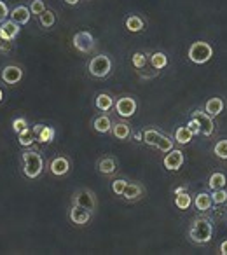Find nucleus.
<instances>
[{
    "instance_id": "9d476101",
    "label": "nucleus",
    "mask_w": 227,
    "mask_h": 255,
    "mask_svg": "<svg viewBox=\"0 0 227 255\" xmlns=\"http://www.w3.org/2000/svg\"><path fill=\"white\" fill-rule=\"evenodd\" d=\"M185 163V154L180 149H171L170 152H166L163 159V166L168 171H178Z\"/></svg>"
},
{
    "instance_id": "cd10ccee",
    "label": "nucleus",
    "mask_w": 227,
    "mask_h": 255,
    "mask_svg": "<svg viewBox=\"0 0 227 255\" xmlns=\"http://www.w3.org/2000/svg\"><path fill=\"white\" fill-rule=\"evenodd\" d=\"M35 133H33L32 128H26V129H23L21 133H18V143L21 147H25V149H28V147L33 145V142H35Z\"/></svg>"
},
{
    "instance_id": "412c9836",
    "label": "nucleus",
    "mask_w": 227,
    "mask_h": 255,
    "mask_svg": "<svg viewBox=\"0 0 227 255\" xmlns=\"http://www.w3.org/2000/svg\"><path fill=\"white\" fill-rule=\"evenodd\" d=\"M9 18L18 23V25H26L30 21V18H32V11L26 5H16L11 11V14H9Z\"/></svg>"
},
{
    "instance_id": "f3484780",
    "label": "nucleus",
    "mask_w": 227,
    "mask_h": 255,
    "mask_svg": "<svg viewBox=\"0 0 227 255\" xmlns=\"http://www.w3.org/2000/svg\"><path fill=\"white\" fill-rule=\"evenodd\" d=\"M192 205H194V208L198 210V212L205 213L208 212L210 208L213 206V199H212V194L210 192H198V194L194 196V199H192Z\"/></svg>"
},
{
    "instance_id": "4468645a",
    "label": "nucleus",
    "mask_w": 227,
    "mask_h": 255,
    "mask_svg": "<svg viewBox=\"0 0 227 255\" xmlns=\"http://www.w3.org/2000/svg\"><path fill=\"white\" fill-rule=\"evenodd\" d=\"M145 196V187H143L142 182H128V187H126L122 199L128 203H136Z\"/></svg>"
},
{
    "instance_id": "a211bd4d",
    "label": "nucleus",
    "mask_w": 227,
    "mask_h": 255,
    "mask_svg": "<svg viewBox=\"0 0 227 255\" xmlns=\"http://www.w3.org/2000/svg\"><path fill=\"white\" fill-rule=\"evenodd\" d=\"M224 107H226V103H224V100L220 98V96H213V98H208L205 103V112L208 114V116H212L213 119L215 117H219L220 114L224 112Z\"/></svg>"
},
{
    "instance_id": "b1692460",
    "label": "nucleus",
    "mask_w": 227,
    "mask_h": 255,
    "mask_svg": "<svg viewBox=\"0 0 227 255\" xmlns=\"http://www.w3.org/2000/svg\"><path fill=\"white\" fill-rule=\"evenodd\" d=\"M192 138H194V135L189 131L187 126H180V128H177V129H175L173 140L177 143H180V145H187V143H191Z\"/></svg>"
},
{
    "instance_id": "a19ab883",
    "label": "nucleus",
    "mask_w": 227,
    "mask_h": 255,
    "mask_svg": "<svg viewBox=\"0 0 227 255\" xmlns=\"http://www.w3.org/2000/svg\"><path fill=\"white\" fill-rule=\"evenodd\" d=\"M219 254L220 255H227V240H224L219 247Z\"/></svg>"
},
{
    "instance_id": "2f4dec72",
    "label": "nucleus",
    "mask_w": 227,
    "mask_h": 255,
    "mask_svg": "<svg viewBox=\"0 0 227 255\" xmlns=\"http://www.w3.org/2000/svg\"><path fill=\"white\" fill-rule=\"evenodd\" d=\"M212 199H213V205L215 206H222L227 203V189H215L212 191Z\"/></svg>"
},
{
    "instance_id": "7c9ffc66",
    "label": "nucleus",
    "mask_w": 227,
    "mask_h": 255,
    "mask_svg": "<svg viewBox=\"0 0 227 255\" xmlns=\"http://www.w3.org/2000/svg\"><path fill=\"white\" fill-rule=\"evenodd\" d=\"M39 23L44 26V28H53L54 23H56V14H54V11L46 9V11L39 16Z\"/></svg>"
},
{
    "instance_id": "f03ea898",
    "label": "nucleus",
    "mask_w": 227,
    "mask_h": 255,
    "mask_svg": "<svg viewBox=\"0 0 227 255\" xmlns=\"http://www.w3.org/2000/svg\"><path fill=\"white\" fill-rule=\"evenodd\" d=\"M21 163H23V175L30 180H35L42 175L44 171V159L39 150L25 149L21 152Z\"/></svg>"
},
{
    "instance_id": "2eb2a0df",
    "label": "nucleus",
    "mask_w": 227,
    "mask_h": 255,
    "mask_svg": "<svg viewBox=\"0 0 227 255\" xmlns=\"http://www.w3.org/2000/svg\"><path fill=\"white\" fill-rule=\"evenodd\" d=\"M19 32H21V25L12 21L11 18L5 19V21L0 25V37L4 40H7V42H12V40L19 35Z\"/></svg>"
},
{
    "instance_id": "4be33fe9",
    "label": "nucleus",
    "mask_w": 227,
    "mask_h": 255,
    "mask_svg": "<svg viewBox=\"0 0 227 255\" xmlns=\"http://www.w3.org/2000/svg\"><path fill=\"white\" fill-rule=\"evenodd\" d=\"M115 105V100H114L112 95L109 93H98L95 98V107L100 110V112H109V110L114 109Z\"/></svg>"
},
{
    "instance_id": "58836bf2",
    "label": "nucleus",
    "mask_w": 227,
    "mask_h": 255,
    "mask_svg": "<svg viewBox=\"0 0 227 255\" xmlns=\"http://www.w3.org/2000/svg\"><path fill=\"white\" fill-rule=\"evenodd\" d=\"M187 128H189V131H191L194 136H196V135H199V133H201V128H199V123L194 119V117H191V121H189Z\"/></svg>"
},
{
    "instance_id": "72a5a7b5",
    "label": "nucleus",
    "mask_w": 227,
    "mask_h": 255,
    "mask_svg": "<svg viewBox=\"0 0 227 255\" xmlns=\"http://www.w3.org/2000/svg\"><path fill=\"white\" fill-rule=\"evenodd\" d=\"M175 140H171L168 135H164L163 133V136H161V140L157 142V145H156V149H159L161 152H170L171 149H175Z\"/></svg>"
},
{
    "instance_id": "5701e85b",
    "label": "nucleus",
    "mask_w": 227,
    "mask_h": 255,
    "mask_svg": "<svg viewBox=\"0 0 227 255\" xmlns=\"http://www.w3.org/2000/svg\"><path fill=\"white\" fill-rule=\"evenodd\" d=\"M124 26H126V30H128V32L138 33V32H142V30L145 28V21H143L140 16L131 14V16H128V18H126Z\"/></svg>"
},
{
    "instance_id": "9b49d317",
    "label": "nucleus",
    "mask_w": 227,
    "mask_h": 255,
    "mask_svg": "<svg viewBox=\"0 0 227 255\" xmlns=\"http://www.w3.org/2000/svg\"><path fill=\"white\" fill-rule=\"evenodd\" d=\"M119 170V164H117V159L112 156H103L100 159H96V171L102 173L103 177H112L115 175Z\"/></svg>"
},
{
    "instance_id": "f8f14e48",
    "label": "nucleus",
    "mask_w": 227,
    "mask_h": 255,
    "mask_svg": "<svg viewBox=\"0 0 227 255\" xmlns=\"http://www.w3.org/2000/svg\"><path fill=\"white\" fill-rule=\"evenodd\" d=\"M0 79L9 86L18 84L23 79V68L18 67V65H5V67L0 70Z\"/></svg>"
},
{
    "instance_id": "39448f33",
    "label": "nucleus",
    "mask_w": 227,
    "mask_h": 255,
    "mask_svg": "<svg viewBox=\"0 0 227 255\" xmlns=\"http://www.w3.org/2000/svg\"><path fill=\"white\" fill-rule=\"evenodd\" d=\"M72 205H79L82 208H88L89 212L95 213V210L98 208V199L96 194L88 187H81L72 194Z\"/></svg>"
},
{
    "instance_id": "f704fd0d",
    "label": "nucleus",
    "mask_w": 227,
    "mask_h": 255,
    "mask_svg": "<svg viewBox=\"0 0 227 255\" xmlns=\"http://www.w3.org/2000/svg\"><path fill=\"white\" fill-rule=\"evenodd\" d=\"M30 124H28V121L25 119V117H16V119H12V131L18 135V133H21L23 129H26Z\"/></svg>"
},
{
    "instance_id": "ea45409f",
    "label": "nucleus",
    "mask_w": 227,
    "mask_h": 255,
    "mask_svg": "<svg viewBox=\"0 0 227 255\" xmlns=\"http://www.w3.org/2000/svg\"><path fill=\"white\" fill-rule=\"evenodd\" d=\"M9 51H11V42H7V40L0 37V53H9Z\"/></svg>"
},
{
    "instance_id": "4c0bfd02",
    "label": "nucleus",
    "mask_w": 227,
    "mask_h": 255,
    "mask_svg": "<svg viewBox=\"0 0 227 255\" xmlns=\"http://www.w3.org/2000/svg\"><path fill=\"white\" fill-rule=\"evenodd\" d=\"M9 14H11V11H9L7 4H5L4 0H0V25L9 18Z\"/></svg>"
},
{
    "instance_id": "f257e3e1",
    "label": "nucleus",
    "mask_w": 227,
    "mask_h": 255,
    "mask_svg": "<svg viewBox=\"0 0 227 255\" xmlns=\"http://www.w3.org/2000/svg\"><path fill=\"white\" fill-rule=\"evenodd\" d=\"M189 240L199 247L208 245L213 240V220L206 215H196L189 226Z\"/></svg>"
},
{
    "instance_id": "7ed1b4c3",
    "label": "nucleus",
    "mask_w": 227,
    "mask_h": 255,
    "mask_svg": "<svg viewBox=\"0 0 227 255\" xmlns=\"http://www.w3.org/2000/svg\"><path fill=\"white\" fill-rule=\"evenodd\" d=\"M189 61H192L194 65H205L208 63L213 58V46L205 40H198V42H192L189 46L187 51Z\"/></svg>"
},
{
    "instance_id": "ddd939ff",
    "label": "nucleus",
    "mask_w": 227,
    "mask_h": 255,
    "mask_svg": "<svg viewBox=\"0 0 227 255\" xmlns=\"http://www.w3.org/2000/svg\"><path fill=\"white\" fill-rule=\"evenodd\" d=\"M70 168H72V163L67 156H56V157H53L49 163V171L54 177H65V175H68Z\"/></svg>"
},
{
    "instance_id": "aec40b11",
    "label": "nucleus",
    "mask_w": 227,
    "mask_h": 255,
    "mask_svg": "<svg viewBox=\"0 0 227 255\" xmlns=\"http://www.w3.org/2000/svg\"><path fill=\"white\" fill-rule=\"evenodd\" d=\"M110 133L114 135V138L128 140L129 136H131V126H129V123H126V121H115V123L112 124V131Z\"/></svg>"
},
{
    "instance_id": "423d86ee",
    "label": "nucleus",
    "mask_w": 227,
    "mask_h": 255,
    "mask_svg": "<svg viewBox=\"0 0 227 255\" xmlns=\"http://www.w3.org/2000/svg\"><path fill=\"white\" fill-rule=\"evenodd\" d=\"M72 44H74V47L79 51V53L82 54H89L95 51L96 47V40L95 37L91 35V32H86V30H81V32H77L74 35V39H72Z\"/></svg>"
},
{
    "instance_id": "dca6fc26",
    "label": "nucleus",
    "mask_w": 227,
    "mask_h": 255,
    "mask_svg": "<svg viewBox=\"0 0 227 255\" xmlns=\"http://www.w3.org/2000/svg\"><path fill=\"white\" fill-rule=\"evenodd\" d=\"M33 133H35V138L40 143H51L56 136V129L53 126H46V124H35L32 126Z\"/></svg>"
},
{
    "instance_id": "79ce46f5",
    "label": "nucleus",
    "mask_w": 227,
    "mask_h": 255,
    "mask_svg": "<svg viewBox=\"0 0 227 255\" xmlns=\"http://www.w3.org/2000/svg\"><path fill=\"white\" fill-rule=\"evenodd\" d=\"M63 2H65V4H68V5H77L81 0H63Z\"/></svg>"
},
{
    "instance_id": "37998d69",
    "label": "nucleus",
    "mask_w": 227,
    "mask_h": 255,
    "mask_svg": "<svg viewBox=\"0 0 227 255\" xmlns=\"http://www.w3.org/2000/svg\"><path fill=\"white\" fill-rule=\"evenodd\" d=\"M4 100V93H2V89H0V102Z\"/></svg>"
},
{
    "instance_id": "c9c22d12",
    "label": "nucleus",
    "mask_w": 227,
    "mask_h": 255,
    "mask_svg": "<svg viewBox=\"0 0 227 255\" xmlns=\"http://www.w3.org/2000/svg\"><path fill=\"white\" fill-rule=\"evenodd\" d=\"M30 11H32L33 16H40L44 11H46V2H44V0H32Z\"/></svg>"
},
{
    "instance_id": "e433bc0d",
    "label": "nucleus",
    "mask_w": 227,
    "mask_h": 255,
    "mask_svg": "<svg viewBox=\"0 0 227 255\" xmlns=\"http://www.w3.org/2000/svg\"><path fill=\"white\" fill-rule=\"evenodd\" d=\"M131 63L135 68H143L147 63V54L145 53H135L131 56Z\"/></svg>"
},
{
    "instance_id": "393cba45",
    "label": "nucleus",
    "mask_w": 227,
    "mask_h": 255,
    "mask_svg": "<svg viewBox=\"0 0 227 255\" xmlns=\"http://www.w3.org/2000/svg\"><path fill=\"white\" fill-rule=\"evenodd\" d=\"M227 185V177L222 171H215V173L210 175L208 178V189L210 191H215V189H224Z\"/></svg>"
},
{
    "instance_id": "1a4fd4ad",
    "label": "nucleus",
    "mask_w": 227,
    "mask_h": 255,
    "mask_svg": "<svg viewBox=\"0 0 227 255\" xmlns=\"http://www.w3.org/2000/svg\"><path fill=\"white\" fill-rule=\"evenodd\" d=\"M191 117H194L199 123V128H201V135L203 136H212L215 133V123H213V117L208 116L205 110H194L191 114Z\"/></svg>"
},
{
    "instance_id": "20e7f679",
    "label": "nucleus",
    "mask_w": 227,
    "mask_h": 255,
    "mask_svg": "<svg viewBox=\"0 0 227 255\" xmlns=\"http://www.w3.org/2000/svg\"><path fill=\"white\" fill-rule=\"evenodd\" d=\"M88 72L96 79H105L112 72V60L107 54H98L88 63Z\"/></svg>"
},
{
    "instance_id": "a878e982",
    "label": "nucleus",
    "mask_w": 227,
    "mask_h": 255,
    "mask_svg": "<svg viewBox=\"0 0 227 255\" xmlns=\"http://www.w3.org/2000/svg\"><path fill=\"white\" fill-rule=\"evenodd\" d=\"M175 206L178 210H189L192 205V196L185 191H177L175 192Z\"/></svg>"
},
{
    "instance_id": "c85d7f7f",
    "label": "nucleus",
    "mask_w": 227,
    "mask_h": 255,
    "mask_svg": "<svg viewBox=\"0 0 227 255\" xmlns=\"http://www.w3.org/2000/svg\"><path fill=\"white\" fill-rule=\"evenodd\" d=\"M150 65H152V68H156V70H163V68H166V65H168L166 53H163V51H156V53H152L150 54Z\"/></svg>"
},
{
    "instance_id": "bb28decb",
    "label": "nucleus",
    "mask_w": 227,
    "mask_h": 255,
    "mask_svg": "<svg viewBox=\"0 0 227 255\" xmlns=\"http://www.w3.org/2000/svg\"><path fill=\"white\" fill-rule=\"evenodd\" d=\"M161 136H163V133H161L159 129H156V128H147L145 131H143V143L149 147H156L157 142L161 140Z\"/></svg>"
},
{
    "instance_id": "0eeeda50",
    "label": "nucleus",
    "mask_w": 227,
    "mask_h": 255,
    "mask_svg": "<svg viewBox=\"0 0 227 255\" xmlns=\"http://www.w3.org/2000/svg\"><path fill=\"white\" fill-rule=\"evenodd\" d=\"M115 114H117L121 119H129V117L135 116L136 109H138V103L133 96H121V98L115 100Z\"/></svg>"
},
{
    "instance_id": "473e14b6",
    "label": "nucleus",
    "mask_w": 227,
    "mask_h": 255,
    "mask_svg": "<svg viewBox=\"0 0 227 255\" xmlns=\"http://www.w3.org/2000/svg\"><path fill=\"white\" fill-rule=\"evenodd\" d=\"M128 182L129 180H126V178H114V180H112V192H114V194L121 196V198H122L126 187H128Z\"/></svg>"
},
{
    "instance_id": "6ab92c4d",
    "label": "nucleus",
    "mask_w": 227,
    "mask_h": 255,
    "mask_svg": "<svg viewBox=\"0 0 227 255\" xmlns=\"http://www.w3.org/2000/svg\"><path fill=\"white\" fill-rule=\"evenodd\" d=\"M112 119H110L107 114H100V116H96L95 119H93V129H95L96 133H102V135H105V133H110L112 131Z\"/></svg>"
},
{
    "instance_id": "c756f323",
    "label": "nucleus",
    "mask_w": 227,
    "mask_h": 255,
    "mask_svg": "<svg viewBox=\"0 0 227 255\" xmlns=\"http://www.w3.org/2000/svg\"><path fill=\"white\" fill-rule=\"evenodd\" d=\"M213 156L220 161H227V138L217 140L213 145Z\"/></svg>"
},
{
    "instance_id": "6e6552de",
    "label": "nucleus",
    "mask_w": 227,
    "mask_h": 255,
    "mask_svg": "<svg viewBox=\"0 0 227 255\" xmlns=\"http://www.w3.org/2000/svg\"><path fill=\"white\" fill-rule=\"evenodd\" d=\"M93 219V212H89L88 208H82L79 205H72L68 210V220L74 226H88Z\"/></svg>"
}]
</instances>
